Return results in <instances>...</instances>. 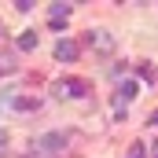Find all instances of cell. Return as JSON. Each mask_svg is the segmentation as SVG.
<instances>
[{
	"label": "cell",
	"instance_id": "obj_1",
	"mask_svg": "<svg viewBox=\"0 0 158 158\" xmlns=\"http://www.w3.org/2000/svg\"><path fill=\"white\" fill-rule=\"evenodd\" d=\"M85 92H88V85H85V81H77V77L59 81V85H55V96H63V99H66V96H74V99H77V96H85Z\"/></svg>",
	"mask_w": 158,
	"mask_h": 158
},
{
	"label": "cell",
	"instance_id": "obj_2",
	"mask_svg": "<svg viewBox=\"0 0 158 158\" xmlns=\"http://www.w3.org/2000/svg\"><path fill=\"white\" fill-rule=\"evenodd\" d=\"M37 147L40 151H63L66 147V132H44V136H37Z\"/></svg>",
	"mask_w": 158,
	"mask_h": 158
},
{
	"label": "cell",
	"instance_id": "obj_3",
	"mask_svg": "<svg viewBox=\"0 0 158 158\" xmlns=\"http://www.w3.org/2000/svg\"><path fill=\"white\" fill-rule=\"evenodd\" d=\"M77 44H74V40H59V44H55V59H63V63H74V59H77Z\"/></svg>",
	"mask_w": 158,
	"mask_h": 158
},
{
	"label": "cell",
	"instance_id": "obj_4",
	"mask_svg": "<svg viewBox=\"0 0 158 158\" xmlns=\"http://www.w3.org/2000/svg\"><path fill=\"white\" fill-rule=\"evenodd\" d=\"M88 44H92V48H99V52H114V37H110V33H88Z\"/></svg>",
	"mask_w": 158,
	"mask_h": 158
},
{
	"label": "cell",
	"instance_id": "obj_5",
	"mask_svg": "<svg viewBox=\"0 0 158 158\" xmlns=\"http://www.w3.org/2000/svg\"><path fill=\"white\" fill-rule=\"evenodd\" d=\"M11 107H15V110H37L40 99H37V96H15V99H11Z\"/></svg>",
	"mask_w": 158,
	"mask_h": 158
},
{
	"label": "cell",
	"instance_id": "obj_6",
	"mask_svg": "<svg viewBox=\"0 0 158 158\" xmlns=\"http://www.w3.org/2000/svg\"><path fill=\"white\" fill-rule=\"evenodd\" d=\"M37 30H26V33H22V37H19V48H22V52H33V48H37Z\"/></svg>",
	"mask_w": 158,
	"mask_h": 158
},
{
	"label": "cell",
	"instance_id": "obj_7",
	"mask_svg": "<svg viewBox=\"0 0 158 158\" xmlns=\"http://www.w3.org/2000/svg\"><path fill=\"white\" fill-rule=\"evenodd\" d=\"M70 19V4H52V22H66Z\"/></svg>",
	"mask_w": 158,
	"mask_h": 158
},
{
	"label": "cell",
	"instance_id": "obj_8",
	"mask_svg": "<svg viewBox=\"0 0 158 158\" xmlns=\"http://www.w3.org/2000/svg\"><path fill=\"white\" fill-rule=\"evenodd\" d=\"M129 158H147V147H143V143H140V140H136V143H132V147H129Z\"/></svg>",
	"mask_w": 158,
	"mask_h": 158
},
{
	"label": "cell",
	"instance_id": "obj_9",
	"mask_svg": "<svg viewBox=\"0 0 158 158\" xmlns=\"http://www.w3.org/2000/svg\"><path fill=\"white\" fill-rule=\"evenodd\" d=\"M140 77H143V81H155V66H147V63H140Z\"/></svg>",
	"mask_w": 158,
	"mask_h": 158
},
{
	"label": "cell",
	"instance_id": "obj_10",
	"mask_svg": "<svg viewBox=\"0 0 158 158\" xmlns=\"http://www.w3.org/2000/svg\"><path fill=\"white\" fill-rule=\"evenodd\" d=\"M0 143H7V132H4V129H0Z\"/></svg>",
	"mask_w": 158,
	"mask_h": 158
},
{
	"label": "cell",
	"instance_id": "obj_11",
	"mask_svg": "<svg viewBox=\"0 0 158 158\" xmlns=\"http://www.w3.org/2000/svg\"><path fill=\"white\" fill-rule=\"evenodd\" d=\"M151 125H158V110H155V114H151Z\"/></svg>",
	"mask_w": 158,
	"mask_h": 158
},
{
	"label": "cell",
	"instance_id": "obj_12",
	"mask_svg": "<svg viewBox=\"0 0 158 158\" xmlns=\"http://www.w3.org/2000/svg\"><path fill=\"white\" fill-rule=\"evenodd\" d=\"M155 155H158V140H155Z\"/></svg>",
	"mask_w": 158,
	"mask_h": 158
}]
</instances>
